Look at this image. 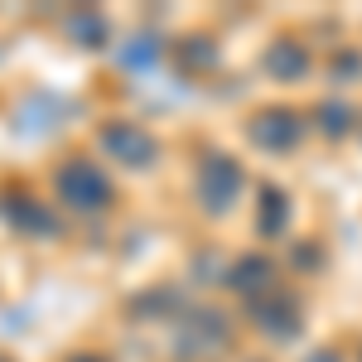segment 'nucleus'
<instances>
[{
	"mask_svg": "<svg viewBox=\"0 0 362 362\" xmlns=\"http://www.w3.org/2000/svg\"><path fill=\"white\" fill-rule=\"evenodd\" d=\"M54 198L68 213L92 218V213H102L112 203V179H107V169L97 165V160H68L54 174Z\"/></svg>",
	"mask_w": 362,
	"mask_h": 362,
	"instance_id": "f257e3e1",
	"label": "nucleus"
},
{
	"mask_svg": "<svg viewBox=\"0 0 362 362\" xmlns=\"http://www.w3.org/2000/svg\"><path fill=\"white\" fill-rule=\"evenodd\" d=\"M97 150L126 169H145V165H155V155H160L155 136L145 126H136V121H107L97 131Z\"/></svg>",
	"mask_w": 362,
	"mask_h": 362,
	"instance_id": "f03ea898",
	"label": "nucleus"
},
{
	"mask_svg": "<svg viewBox=\"0 0 362 362\" xmlns=\"http://www.w3.org/2000/svg\"><path fill=\"white\" fill-rule=\"evenodd\" d=\"M198 203L208 208V213H227L237 194H242V165L232 160V155H208L203 165H198Z\"/></svg>",
	"mask_w": 362,
	"mask_h": 362,
	"instance_id": "7ed1b4c3",
	"label": "nucleus"
},
{
	"mask_svg": "<svg viewBox=\"0 0 362 362\" xmlns=\"http://www.w3.org/2000/svg\"><path fill=\"white\" fill-rule=\"evenodd\" d=\"M0 218L15 227V232H25V237H39V242H54L63 223H58L54 208H44L39 198H25V194H5L0 198Z\"/></svg>",
	"mask_w": 362,
	"mask_h": 362,
	"instance_id": "20e7f679",
	"label": "nucleus"
},
{
	"mask_svg": "<svg viewBox=\"0 0 362 362\" xmlns=\"http://www.w3.org/2000/svg\"><path fill=\"white\" fill-rule=\"evenodd\" d=\"M174 348H179V358H184V353H189V358H208V353L227 348V324L213 314V309H189L184 324H179Z\"/></svg>",
	"mask_w": 362,
	"mask_h": 362,
	"instance_id": "39448f33",
	"label": "nucleus"
},
{
	"mask_svg": "<svg viewBox=\"0 0 362 362\" xmlns=\"http://www.w3.org/2000/svg\"><path fill=\"white\" fill-rule=\"evenodd\" d=\"M300 116L295 112H261L251 121V140L261 145V150H290V145H300Z\"/></svg>",
	"mask_w": 362,
	"mask_h": 362,
	"instance_id": "423d86ee",
	"label": "nucleus"
},
{
	"mask_svg": "<svg viewBox=\"0 0 362 362\" xmlns=\"http://www.w3.org/2000/svg\"><path fill=\"white\" fill-rule=\"evenodd\" d=\"M63 34H68V44H78V49H107L112 25H107V15H102V10L78 5V10H68V15H63Z\"/></svg>",
	"mask_w": 362,
	"mask_h": 362,
	"instance_id": "0eeeda50",
	"label": "nucleus"
},
{
	"mask_svg": "<svg viewBox=\"0 0 362 362\" xmlns=\"http://www.w3.org/2000/svg\"><path fill=\"white\" fill-rule=\"evenodd\" d=\"M256 324L276 338L300 334V314H295V305H285V300H256Z\"/></svg>",
	"mask_w": 362,
	"mask_h": 362,
	"instance_id": "6e6552de",
	"label": "nucleus"
},
{
	"mask_svg": "<svg viewBox=\"0 0 362 362\" xmlns=\"http://www.w3.org/2000/svg\"><path fill=\"white\" fill-rule=\"evenodd\" d=\"M309 68V58L300 44H290V39H280V44H271V54H266V73L271 78H300Z\"/></svg>",
	"mask_w": 362,
	"mask_h": 362,
	"instance_id": "1a4fd4ad",
	"label": "nucleus"
},
{
	"mask_svg": "<svg viewBox=\"0 0 362 362\" xmlns=\"http://www.w3.org/2000/svg\"><path fill=\"white\" fill-rule=\"evenodd\" d=\"M227 285H232V290H242V295H256V290H266V285H271V266H266L261 256H242V261L232 266Z\"/></svg>",
	"mask_w": 362,
	"mask_h": 362,
	"instance_id": "9d476101",
	"label": "nucleus"
},
{
	"mask_svg": "<svg viewBox=\"0 0 362 362\" xmlns=\"http://www.w3.org/2000/svg\"><path fill=\"white\" fill-rule=\"evenodd\" d=\"M261 203H266V208H261V232H266V237H276L280 227H285L290 203H285V194H276V189H266V194H261Z\"/></svg>",
	"mask_w": 362,
	"mask_h": 362,
	"instance_id": "9b49d317",
	"label": "nucleus"
},
{
	"mask_svg": "<svg viewBox=\"0 0 362 362\" xmlns=\"http://www.w3.org/2000/svg\"><path fill=\"white\" fill-rule=\"evenodd\" d=\"M131 44H136V49H121V63H126V68H150V63L160 58V39H150V34H145V39H131Z\"/></svg>",
	"mask_w": 362,
	"mask_h": 362,
	"instance_id": "f8f14e48",
	"label": "nucleus"
},
{
	"mask_svg": "<svg viewBox=\"0 0 362 362\" xmlns=\"http://www.w3.org/2000/svg\"><path fill=\"white\" fill-rule=\"evenodd\" d=\"M319 116H324V131H329V136H343V131H348V121H353V112H348V107H334V102H329Z\"/></svg>",
	"mask_w": 362,
	"mask_h": 362,
	"instance_id": "ddd939ff",
	"label": "nucleus"
},
{
	"mask_svg": "<svg viewBox=\"0 0 362 362\" xmlns=\"http://www.w3.org/2000/svg\"><path fill=\"white\" fill-rule=\"evenodd\" d=\"M309 362H338V358H334V353H314Z\"/></svg>",
	"mask_w": 362,
	"mask_h": 362,
	"instance_id": "4468645a",
	"label": "nucleus"
},
{
	"mask_svg": "<svg viewBox=\"0 0 362 362\" xmlns=\"http://www.w3.org/2000/svg\"><path fill=\"white\" fill-rule=\"evenodd\" d=\"M73 362H97V358H73Z\"/></svg>",
	"mask_w": 362,
	"mask_h": 362,
	"instance_id": "2eb2a0df",
	"label": "nucleus"
},
{
	"mask_svg": "<svg viewBox=\"0 0 362 362\" xmlns=\"http://www.w3.org/2000/svg\"><path fill=\"white\" fill-rule=\"evenodd\" d=\"M0 362H10V358H0Z\"/></svg>",
	"mask_w": 362,
	"mask_h": 362,
	"instance_id": "dca6fc26",
	"label": "nucleus"
}]
</instances>
